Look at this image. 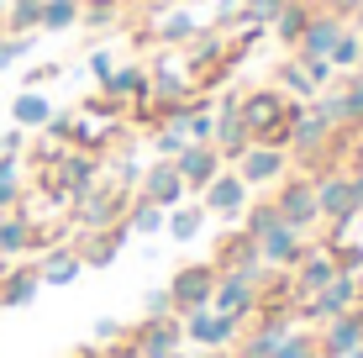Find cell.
Wrapping results in <instances>:
<instances>
[{"mask_svg":"<svg viewBox=\"0 0 363 358\" xmlns=\"http://www.w3.org/2000/svg\"><path fill=\"white\" fill-rule=\"evenodd\" d=\"M306 101H290L279 84H264V90H247L237 111H242V127L253 142H269V147H290V127H295V111Z\"/></svg>","mask_w":363,"mask_h":358,"instance_id":"obj_1","label":"cell"},{"mask_svg":"<svg viewBox=\"0 0 363 358\" xmlns=\"http://www.w3.org/2000/svg\"><path fill=\"white\" fill-rule=\"evenodd\" d=\"M127 206H132V190H121V184H95V190H84L79 201H74V227L79 232H106V227H116V221H127Z\"/></svg>","mask_w":363,"mask_h":358,"instance_id":"obj_2","label":"cell"},{"mask_svg":"<svg viewBox=\"0 0 363 358\" xmlns=\"http://www.w3.org/2000/svg\"><path fill=\"white\" fill-rule=\"evenodd\" d=\"M274 211H279L284 227L295 232H311L321 221V206H316V179L311 174H284L274 184Z\"/></svg>","mask_w":363,"mask_h":358,"instance_id":"obj_3","label":"cell"},{"mask_svg":"<svg viewBox=\"0 0 363 358\" xmlns=\"http://www.w3.org/2000/svg\"><path fill=\"white\" fill-rule=\"evenodd\" d=\"M216 279H221V269H216V264H179V269H174V279H169L174 316L206 311L211 295H216Z\"/></svg>","mask_w":363,"mask_h":358,"instance_id":"obj_4","label":"cell"},{"mask_svg":"<svg viewBox=\"0 0 363 358\" xmlns=\"http://www.w3.org/2000/svg\"><path fill=\"white\" fill-rule=\"evenodd\" d=\"M237 179L247 184V190H258V184H279L290 174V147H269V142H247L242 153H237Z\"/></svg>","mask_w":363,"mask_h":358,"instance_id":"obj_5","label":"cell"},{"mask_svg":"<svg viewBox=\"0 0 363 358\" xmlns=\"http://www.w3.org/2000/svg\"><path fill=\"white\" fill-rule=\"evenodd\" d=\"M264 279H269V274H264ZM264 279H258V274H237V269H227V274L216 279L211 311H227V316H237V322L258 316V290H264Z\"/></svg>","mask_w":363,"mask_h":358,"instance_id":"obj_6","label":"cell"},{"mask_svg":"<svg viewBox=\"0 0 363 358\" xmlns=\"http://www.w3.org/2000/svg\"><path fill=\"white\" fill-rule=\"evenodd\" d=\"M179 327H184V337L195 342V348H232L237 342V332H242V322L227 311H190V316H179Z\"/></svg>","mask_w":363,"mask_h":358,"instance_id":"obj_7","label":"cell"},{"mask_svg":"<svg viewBox=\"0 0 363 358\" xmlns=\"http://www.w3.org/2000/svg\"><path fill=\"white\" fill-rule=\"evenodd\" d=\"M258 258H264V269H274V274H290V269L306 258V232L284 227V221H274V227L258 237Z\"/></svg>","mask_w":363,"mask_h":358,"instance_id":"obj_8","label":"cell"},{"mask_svg":"<svg viewBox=\"0 0 363 358\" xmlns=\"http://www.w3.org/2000/svg\"><path fill=\"white\" fill-rule=\"evenodd\" d=\"M290 274H295L290 290H295V306H300V301H311L316 290H327L342 269H337V253H332V248H306V258H300Z\"/></svg>","mask_w":363,"mask_h":358,"instance_id":"obj_9","label":"cell"},{"mask_svg":"<svg viewBox=\"0 0 363 358\" xmlns=\"http://www.w3.org/2000/svg\"><path fill=\"white\" fill-rule=\"evenodd\" d=\"M247 195H253V190L237 179V169H221V174L211 179L206 190H200V206H206V216H227V221H237V216L247 211Z\"/></svg>","mask_w":363,"mask_h":358,"instance_id":"obj_10","label":"cell"},{"mask_svg":"<svg viewBox=\"0 0 363 358\" xmlns=\"http://www.w3.org/2000/svg\"><path fill=\"white\" fill-rule=\"evenodd\" d=\"M137 195H143V201H153V206H164V211H174V206H184L190 184L179 179L174 158H158L153 169H143V184H137Z\"/></svg>","mask_w":363,"mask_h":358,"instance_id":"obj_11","label":"cell"},{"mask_svg":"<svg viewBox=\"0 0 363 358\" xmlns=\"http://www.w3.org/2000/svg\"><path fill=\"white\" fill-rule=\"evenodd\" d=\"M174 169H179V179L190 184V190H206V184L227 169V158H221L211 142H184L179 153H174Z\"/></svg>","mask_w":363,"mask_h":358,"instance_id":"obj_12","label":"cell"},{"mask_svg":"<svg viewBox=\"0 0 363 358\" xmlns=\"http://www.w3.org/2000/svg\"><path fill=\"white\" fill-rule=\"evenodd\" d=\"M358 342H363V306H353V311H342V316H332V322H321V337H316L321 358H347Z\"/></svg>","mask_w":363,"mask_h":358,"instance_id":"obj_13","label":"cell"},{"mask_svg":"<svg viewBox=\"0 0 363 358\" xmlns=\"http://www.w3.org/2000/svg\"><path fill=\"white\" fill-rule=\"evenodd\" d=\"M127 337L137 342V353H143V358H169L184 342V327H179V316H147V322L137 332H127Z\"/></svg>","mask_w":363,"mask_h":358,"instance_id":"obj_14","label":"cell"},{"mask_svg":"<svg viewBox=\"0 0 363 358\" xmlns=\"http://www.w3.org/2000/svg\"><path fill=\"white\" fill-rule=\"evenodd\" d=\"M253 142L242 127V111H237V95H227V101H216V138H211V147H216L221 158H227V169L237 164V153Z\"/></svg>","mask_w":363,"mask_h":358,"instance_id":"obj_15","label":"cell"},{"mask_svg":"<svg viewBox=\"0 0 363 358\" xmlns=\"http://www.w3.org/2000/svg\"><path fill=\"white\" fill-rule=\"evenodd\" d=\"M342 32H347V21L337 16V11H316V16H311V27L300 32V43H295V58H327Z\"/></svg>","mask_w":363,"mask_h":358,"instance_id":"obj_16","label":"cell"},{"mask_svg":"<svg viewBox=\"0 0 363 358\" xmlns=\"http://www.w3.org/2000/svg\"><path fill=\"white\" fill-rule=\"evenodd\" d=\"M184 47H190V58H184V74H190V84H195V79H206L211 69L227 64V47H232V43H227L216 27H211V32H195Z\"/></svg>","mask_w":363,"mask_h":358,"instance_id":"obj_17","label":"cell"},{"mask_svg":"<svg viewBox=\"0 0 363 358\" xmlns=\"http://www.w3.org/2000/svg\"><path fill=\"white\" fill-rule=\"evenodd\" d=\"M37 242V221L27 211H6L0 216V269H11L21 253H32Z\"/></svg>","mask_w":363,"mask_h":358,"instance_id":"obj_18","label":"cell"},{"mask_svg":"<svg viewBox=\"0 0 363 358\" xmlns=\"http://www.w3.org/2000/svg\"><path fill=\"white\" fill-rule=\"evenodd\" d=\"M316 101L332 111V121H337V127H363V74H347V84H342V90L316 95Z\"/></svg>","mask_w":363,"mask_h":358,"instance_id":"obj_19","label":"cell"},{"mask_svg":"<svg viewBox=\"0 0 363 358\" xmlns=\"http://www.w3.org/2000/svg\"><path fill=\"white\" fill-rule=\"evenodd\" d=\"M37 290H43L37 264H11V269H0V306H27Z\"/></svg>","mask_w":363,"mask_h":358,"instance_id":"obj_20","label":"cell"},{"mask_svg":"<svg viewBox=\"0 0 363 358\" xmlns=\"http://www.w3.org/2000/svg\"><path fill=\"white\" fill-rule=\"evenodd\" d=\"M127 221H116V227H106V232H84V242L74 253H79V264H106V258H116V248L127 242Z\"/></svg>","mask_w":363,"mask_h":358,"instance_id":"obj_21","label":"cell"},{"mask_svg":"<svg viewBox=\"0 0 363 358\" xmlns=\"http://www.w3.org/2000/svg\"><path fill=\"white\" fill-rule=\"evenodd\" d=\"M311 16H316V11H311L306 0H284V6L274 11V21H269V27H274V37H279L284 47H295V43H300V32L311 27Z\"/></svg>","mask_w":363,"mask_h":358,"instance_id":"obj_22","label":"cell"},{"mask_svg":"<svg viewBox=\"0 0 363 358\" xmlns=\"http://www.w3.org/2000/svg\"><path fill=\"white\" fill-rule=\"evenodd\" d=\"M106 95H116V101L121 106H143L147 101V69L143 64H127V69H116V74H111V79H106Z\"/></svg>","mask_w":363,"mask_h":358,"instance_id":"obj_23","label":"cell"},{"mask_svg":"<svg viewBox=\"0 0 363 358\" xmlns=\"http://www.w3.org/2000/svg\"><path fill=\"white\" fill-rule=\"evenodd\" d=\"M79 253L74 248H53L43 258V264H37V274H43V285H74V279H79Z\"/></svg>","mask_w":363,"mask_h":358,"instance_id":"obj_24","label":"cell"},{"mask_svg":"<svg viewBox=\"0 0 363 358\" xmlns=\"http://www.w3.org/2000/svg\"><path fill=\"white\" fill-rule=\"evenodd\" d=\"M79 16H84V0H48L37 32H69V27H79Z\"/></svg>","mask_w":363,"mask_h":358,"instance_id":"obj_25","label":"cell"},{"mask_svg":"<svg viewBox=\"0 0 363 358\" xmlns=\"http://www.w3.org/2000/svg\"><path fill=\"white\" fill-rule=\"evenodd\" d=\"M195 32H200V21L190 16V11H174V16H164V21H158V27H153L158 47H184V43H190Z\"/></svg>","mask_w":363,"mask_h":358,"instance_id":"obj_26","label":"cell"},{"mask_svg":"<svg viewBox=\"0 0 363 358\" xmlns=\"http://www.w3.org/2000/svg\"><path fill=\"white\" fill-rule=\"evenodd\" d=\"M279 90L290 95V101H316V84H311V74H306V64H300V58H284L279 64Z\"/></svg>","mask_w":363,"mask_h":358,"instance_id":"obj_27","label":"cell"},{"mask_svg":"<svg viewBox=\"0 0 363 358\" xmlns=\"http://www.w3.org/2000/svg\"><path fill=\"white\" fill-rule=\"evenodd\" d=\"M11 116H16V127H21V132H27V127H48L53 106H48V95H37V90H21V95H16V106H11Z\"/></svg>","mask_w":363,"mask_h":358,"instance_id":"obj_28","label":"cell"},{"mask_svg":"<svg viewBox=\"0 0 363 358\" xmlns=\"http://www.w3.org/2000/svg\"><path fill=\"white\" fill-rule=\"evenodd\" d=\"M206 227V206H174L169 211V237L174 242H195Z\"/></svg>","mask_w":363,"mask_h":358,"instance_id":"obj_29","label":"cell"},{"mask_svg":"<svg viewBox=\"0 0 363 358\" xmlns=\"http://www.w3.org/2000/svg\"><path fill=\"white\" fill-rule=\"evenodd\" d=\"M127 227H132V232H164V227H169V211H164V206H153V201H143V195H132Z\"/></svg>","mask_w":363,"mask_h":358,"instance_id":"obj_30","label":"cell"},{"mask_svg":"<svg viewBox=\"0 0 363 358\" xmlns=\"http://www.w3.org/2000/svg\"><path fill=\"white\" fill-rule=\"evenodd\" d=\"M284 337L290 332H269V327H253V337L237 348V358H279L284 353Z\"/></svg>","mask_w":363,"mask_h":358,"instance_id":"obj_31","label":"cell"},{"mask_svg":"<svg viewBox=\"0 0 363 358\" xmlns=\"http://www.w3.org/2000/svg\"><path fill=\"white\" fill-rule=\"evenodd\" d=\"M332 69L337 74H358V58H363V32H353V27H347L342 37H337V47H332Z\"/></svg>","mask_w":363,"mask_h":358,"instance_id":"obj_32","label":"cell"},{"mask_svg":"<svg viewBox=\"0 0 363 358\" xmlns=\"http://www.w3.org/2000/svg\"><path fill=\"white\" fill-rule=\"evenodd\" d=\"M21 206V158H0V216Z\"/></svg>","mask_w":363,"mask_h":358,"instance_id":"obj_33","label":"cell"},{"mask_svg":"<svg viewBox=\"0 0 363 358\" xmlns=\"http://www.w3.org/2000/svg\"><path fill=\"white\" fill-rule=\"evenodd\" d=\"M43 6H48V0H11V6H6V32H37Z\"/></svg>","mask_w":363,"mask_h":358,"instance_id":"obj_34","label":"cell"},{"mask_svg":"<svg viewBox=\"0 0 363 358\" xmlns=\"http://www.w3.org/2000/svg\"><path fill=\"white\" fill-rule=\"evenodd\" d=\"M237 221H242V227H237V232H247V237L258 242V237H264V232L274 227V221H279V211H274V201H258V206L247 201V211L237 216Z\"/></svg>","mask_w":363,"mask_h":358,"instance_id":"obj_35","label":"cell"},{"mask_svg":"<svg viewBox=\"0 0 363 358\" xmlns=\"http://www.w3.org/2000/svg\"><path fill=\"white\" fill-rule=\"evenodd\" d=\"M27 53H32V32H6L0 37V69L16 64V58H27Z\"/></svg>","mask_w":363,"mask_h":358,"instance_id":"obj_36","label":"cell"},{"mask_svg":"<svg viewBox=\"0 0 363 358\" xmlns=\"http://www.w3.org/2000/svg\"><path fill=\"white\" fill-rule=\"evenodd\" d=\"M327 248L337 253V269H342V274H363V248L358 242H327Z\"/></svg>","mask_w":363,"mask_h":358,"instance_id":"obj_37","label":"cell"},{"mask_svg":"<svg viewBox=\"0 0 363 358\" xmlns=\"http://www.w3.org/2000/svg\"><path fill=\"white\" fill-rule=\"evenodd\" d=\"M184 142H190V138H184L179 127H153V147H158V158H174Z\"/></svg>","mask_w":363,"mask_h":358,"instance_id":"obj_38","label":"cell"},{"mask_svg":"<svg viewBox=\"0 0 363 358\" xmlns=\"http://www.w3.org/2000/svg\"><path fill=\"white\" fill-rule=\"evenodd\" d=\"M279 358H321V348H316V337H306V332H290Z\"/></svg>","mask_w":363,"mask_h":358,"instance_id":"obj_39","label":"cell"},{"mask_svg":"<svg viewBox=\"0 0 363 358\" xmlns=\"http://www.w3.org/2000/svg\"><path fill=\"white\" fill-rule=\"evenodd\" d=\"M279 6H284V0H242V21H258V27H269Z\"/></svg>","mask_w":363,"mask_h":358,"instance_id":"obj_40","label":"cell"},{"mask_svg":"<svg viewBox=\"0 0 363 358\" xmlns=\"http://www.w3.org/2000/svg\"><path fill=\"white\" fill-rule=\"evenodd\" d=\"M111 16H116V0H90L84 16H79V27H106Z\"/></svg>","mask_w":363,"mask_h":358,"instance_id":"obj_41","label":"cell"},{"mask_svg":"<svg viewBox=\"0 0 363 358\" xmlns=\"http://www.w3.org/2000/svg\"><path fill=\"white\" fill-rule=\"evenodd\" d=\"M300 64H306V74H311V84H316V90H327V84L337 79L332 58H300Z\"/></svg>","mask_w":363,"mask_h":358,"instance_id":"obj_42","label":"cell"},{"mask_svg":"<svg viewBox=\"0 0 363 358\" xmlns=\"http://www.w3.org/2000/svg\"><path fill=\"white\" fill-rule=\"evenodd\" d=\"M143 311H147V316H174V301H169V285H164V290H147V301H143Z\"/></svg>","mask_w":363,"mask_h":358,"instance_id":"obj_43","label":"cell"},{"mask_svg":"<svg viewBox=\"0 0 363 358\" xmlns=\"http://www.w3.org/2000/svg\"><path fill=\"white\" fill-rule=\"evenodd\" d=\"M90 74L100 79V90H106V79L116 74V64H111V53H106V47H95V53H90Z\"/></svg>","mask_w":363,"mask_h":358,"instance_id":"obj_44","label":"cell"},{"mask_svg":"<svg viewBox=\"0 0 363 358\" xmlns=\"http://www.w3.org/2000/svg\"><path fill=\"white\" fill-rule=\"evenodd\" d=\"M43 132H48V142H69L74 138V116H48Z\"/></svg>","mask_w":363,"mask_h":358,"instance_id":"obj_45","label":"cell"},{"mask_svg":"<svg viewBox=\"0 0 363 358\" xmlns=\"http://www.w3.org/2000/svg\"><path fill=\"white\" fill-rule=\"evenodd\" d=\"M21 142H27V132H21V127H11L6 138H0V158H21Z\"/></svg>","mask_w":363,"mask_h":358,"instance_id":"obj_46","label":"cell"},{"mask_svg":"<svg viewBox=\"0 0 363 358\" xmlns=\"http://www.w3.org/2000/svg\"><path fill=\"white\" fill-rule=\"evenodd\" d=\"M347 158L353 169H363V127H347Z\"/></svg>","mask_w":363,"mask_h":358,"instance_id":"obj_47","label":"cell"},{"mask_svg":"<svg viewBox=\"0 0 363 358\" xmlns=\"http://www.w3.org/2000/svg\"><path fill=\"white\" fill-rule=\"evenodd\" d=\"M95 337H100V342H111V337H127V327H121V322H111V316H106V322L95 327Z\"/></svg>","mask_w":363,"mask_h":358,"instance_id":"obj_48","label":"cell"},{"mask_svg":"<svg viewBox=\"0 0 363 358\" xmlns=\"http://www.w3.org/2000/svg\"><path fill=\"white\" fill-rule=\"evenodd\" d=\"M74 358H100V353H95V348H79V353H74Z\"/></svg>","mask_w":363,"mask_h":358,"instance_id":"obj_49","label":"cell"},{"mask_svg":"<svg viewBox=\"0 0 363 358\" xmlns=\"http://www.w3.org/2000/svg\"><path fill=\"white\" fill-rule=\"evenodd\" d=\"M169 358H195V353H179V348H174V353H169Z\"/></svg>","mask_w":363,"mask_h":358,"instance_id":"obj_50","label":"cell"},{"mask_svg":"<svg viewBox=\"0 0 363 358\" xmlns=\"http://www.w3.org/2000/svg\"><path fill=\"white\" fill-rule=\"evenodd\" d=\"M358 306H363V274H358Z\"/></svg>","mask_w":363,"mask_h":358,"instance_id":"obj_51","label":"cell"},{"mask_svg":"<svg viewBox=\"0 0 363 358\" xmlns=\"http://www.w3.org/2000/svg\"><path fill=\"white\" fill-rule=\"evenodd\" d=\"M347 358H363V342H358V348H353V353H347Z\"/></svg>","mask_w":363,"mask_h":358,"instance_id":"obj_52","label":"cell"},{"mask_svg":"<svg viewBox=\"0 0 363 358\" xmlns=\"http://www.w3.org/2000/svg\"><path fill=\"white\" fill-rule=\"evenodd\" d=\"M158 6H184V0H158Z\"/></svg>","mask_w":363,"mask_h":358,"instance_id":"obj_53","label":"cell"},{"mask_svg":"<svg viewBox=\"0 0 363 358\" xmlns=\"http://www.w3.org/2000/svg\"><path fill=\"white\" fill-rule=\"evenodd\" d=\"M6 6H11V0H0V16H6Z\"/></svg>","mask_w":363,"mask_h":358,"instance_id":"obj_54","label":"cell"},{"mask_svg":"<svg viewBox=\"0 0 363 358\" xmlns=\"http://www.w3.org/2000/svg\"><path fill=\"white\" fill-rule=\"evenodd\" d=\"M358 32H363V11H358Z\"/></svg>","mask_w":363,"mask_h":358,"instance_id":"obj_55","label":"cell"}]
</instances>
